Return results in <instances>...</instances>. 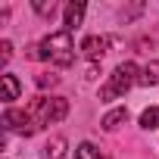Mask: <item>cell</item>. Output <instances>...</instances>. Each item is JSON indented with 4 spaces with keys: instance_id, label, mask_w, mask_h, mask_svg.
<instances>
[{
    "instance_id": "cell-12",
    "label": "cell",
    "mask_w": 159,
    "mask_h": 159,
    "mask_svg": "<svg viewBox=\"0 0 159 159\" xmlns=\"http://www.w3.org/2000/svg\"><path fill=\"white\" fill-rule=\"evenodd\" d=\"M62 150H66V140L62 137H56L53 143H47V156L50 159H62Z\"/></svg>"
},
{
    "instance_id": "cell-3",
    "label": "cell",
    "mask_w": 159,
    "mask_h": 159,
    "mask_svg": "<svg viewBox=\"0 0 159 159\" xmlns=\"http://www.w3.org/2000/svg\"><path fill=\"white\" fill-rule=\"evenodd\" d=\"M34 116L41 125H53V122H62L69 116V100L66 97H41L34 103Z\"/></svg>"
},
{
    "instance_id": "cell-2",
    "label": "cell",
    "mask_w": 159,
    "mask_h": 159,
    "mask_svg": "<svg viewBox=\"0 0 159 159\" xmlns=\"http://www.w3.org/2000/svg\"><path fill=\"white\" fill-rule=\"evenodd\" d=\"M137 78H140V75H137V66H134V62H119L116 72H112V78H109V84L100 88V100H116V97H122Z\"/></svg>"
},
{
    "instance_id": "cell-8",
    "label": "cell",
    "mask_w": 159,
    "mask_h": 159,
    "mask_svg": "<svg viewBox=\"0 0 159 159\" xmlns=\"http://www.w3.org/2000/svg\"><path fill=\"white\" fill-rule=\"evenodd\" d=\"M125 122H128V109H112V112L103 119V128H106V131H116V128L125 125Z\"/></svg>"
},
{
    "instance_id": "cell-14",
    "label": "cell",
    "mask_w": 159,
    "mask_h": 159,
    "mask_svg": "<svg viewBox=\"0 0 159 159\" xmlns=\"http://www.w3.org/2000/svg\"><path fill=\"white\" fill-rule=\"evenodd\" d=\"M47 84H56V75H38V88H47Z\"/></svg>"
},
{
    "instance_id": "cell-5",
    "label": "cell",
    "mask_w": 159,
    "mask_h": 159,
    "mask_svg": "<svg viewBox=\"0 0 159 159\" xmlns=\"http://www.w3.org/2000/svg\"><path fill=\"white\" fill-rule=\"evenodd\" d=\"M106 47H109V41H106V38H97V34H91V38L81 41V53H84L88 59H100V56L106 53Z\"/></svg>"
},
{
    "instance_id": "cell-4",
    "label": "cell",
    "mask_w": 159,
    "mask_h": 159,
    "mask_svg": "<svg viewBox=\"0 0 159 159\" xmlns=\"http://www.w3.org/2000/svg\"><path fill=\"white\" fill-rule=\"evenodd\" d=\"M3 128L28 137V134H34V128H38V125L31 122V116H28V112H22V109H13V106H10V109L3 112Z\"/></svg>"
},
{
    "instance_id": "cell-7",
    "label": "cell",
    "mask_w": 159,
    "mask_h": 159,
    "mask_svg": "<svg viewBox=\"0 0 159 159\" xmlns=\"http://www.w3.org/2000/svg\"><path fill=\"white\" fill-rule=\"evenodd\" d=\"M137 84H143V88H150V84H159V62H156V59L143 66V72H140V78H137Z\"/></svg>"
},
{
    "instance_id": "cell-10",
    "label": "cell",
    "mask_w": 159,
    "mask_h": 159,
    "mask_svg": "<svg viewBox=\"0 0 159 159\" xmlns=\"http://www.w3.org/2000/svg\"><path fill=\"white\" fill-rule=\"evenodd\" d=\"M19 97V81L13 75H3V100L10 103V100H16Z\"/></svg>"
},
{
    "instance_id": "cell-9",
    "label": "cell",
    "mask_w": 159,
    "mask_h": 159,
    "mask_svg": "<svg viewBox=\"0 0 159 159\" xmlns=\"http://www.w3.org/2000/svg\"><path fill=\"white\" fill-rule=\"evenodd\" d=\"M140 128H147V131L159 128V106H150V109L140 112Z\"/></svg>"
},
{
    "instance_id": "cell-6",
    "label": "cell",
    "mask_w": 159,
    "mask_h": 159,
    "mask_svg": "<svg viewBox=\"0 0 159 159\" xmlns=\"http://www.w3.org/2000/svg\"><path fill=\"white\" fill-rule=\"evenodd\" d=\"M84 19V3L81 0H72V3L66 7V31H75L78 25H81Z\"/></svg>"
},
{
    "instance_id": "cell-15",
    "label": "cell",
    "mask_w": 159,
    "mask_h": 159,
    "mask_svg": "<svg viewBox=\"0 0 159 159\" xmlns=\"http://www.w3.org/2000/svg\"><path fill=\"white\" fill-rule=\"evenodd\" d=\"M34 10H38V13H44V16H47V13H53V0H50V3H41V0H38Z\"/></svg>"
},
{
    "instance_id": "cell-1",
    "label": "cell",
    "mask_w": 159,
    "mask_h": 159,
    "mask_svg": "<svg viewBox=\"0 0 159 159\" xmlns=\"http://www.w3.org/2000/svg\"><path fill=\"white\" fill-rule=\"evenodd\" d=\"M28 56H31V59H47V62H56V66H72V62H75L72 31H56V34L44 38Z\"/></svg>"
},
{
    "instance_id": "cell-11",
    "label": "cell",
    "mask_w": 159,
    "mask_h": 159,
    "mask_svg": "<svg viewBox=\"0 0 159 159\" xmlns=\"http://www.w3.org/2000/svg\"><path fill=\"white\" fill-rule=\"evenodd\" d=\"M75 159H103V156H100V150L94 143H81V147L75 150Z\"/></svg>"
},
{
    "instance_id": "cell-13",
    "label": "cell",
    "mask_w": 159,
    "mask_h": 159,
    "mask_svg": "<svg viewBox=\"0 0 159 159\" xmlns=\"http://www.w3.org/2000/svg\"><path fill=\"white\" fill-rule=\"evenodd\" d=\"M10 56H13V44H10V41H3V44H0V62L7 66V62H10Z\"/></svg>"
}]
</instances>
